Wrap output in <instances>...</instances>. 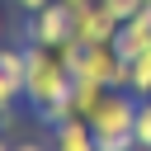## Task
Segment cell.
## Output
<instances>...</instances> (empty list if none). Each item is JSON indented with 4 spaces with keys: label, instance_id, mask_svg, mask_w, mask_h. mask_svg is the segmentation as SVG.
I'll use <instances>...</instances> for the list:
<instances>
[{
    "label": "cell",
    "instance_id": "11",
    "mask_svg": "<svg viewBox=\"0 0 151 151\" xmlns=\"http://www.w3.org/2000/svg\"><path fill=\"white\" fill-rule=\"evenodd\" d=\"M99 5H104V9H109V14L118 19V24H127V19H132V14H137V9L146 5V0H99Z\"/></svg>",
    "mask_w": 151,
    "mask_h": 151
},
{
    "label": "cell",
    "instance_id": "10",
    "mask_svg": "<svg viewBox=\"0 0 151 151\" xmlns=\"http://www.w3.org/2000/svg\"><path fill=\"white\" fill-rule=\"evenodd\" d=\"M132 137H137V146H151V99H142V104H137V123H132Z\"/></svg>",
    "mask_w": 151,
    "mask_h": 151
},
{
    "label": "cell",
    "instance_id": "16",
    "mask_svg": "<svg viewBox=\"0 0 151 151\" xmlns=\"http://www.w3.org/2000/svg\"><path fill=\"white\" fill-rule=\"evenodd\" d=\"M0 151H9V142H5V132H0Z\"/></svg>",
    "mask_w": 151,
    "mask_h": 151
},
{
    "label": "cell",
    "instance_id": "6",
    "mask_svg": "<svg viewBox=\"0 0 151 151\" xmlns=\"http://www.w3.org/2000/svg\"><path fill=\"white\" fill-rule=\"evenodd\" d=\"M0 80H9L24 94V85H28V52L24 47H0Z\"/></svg>",
    "mask_w": 151,
    "mask_h": 151
},
{
    "label": "cell",
    "instance_id": "1",
    "mask_svg": "<svg viewBox=\"0 0 151 151\" xmlns=\"http://www.w3.org/2000/svg\"><path fill=\"white\" fill-rule=\"evenodd\" d=\"M24 52H28V85H24V94H28V104H33V109H42V104H52V99L71 94V71L61 66L57 47L28 42Z\"/></svg>",
    "mask_w": 151,
    "mask_h": 151
},
{
    "label": "cell",
    "instance_id": "5",
    "mask_svg": "<svg viewBox=\"0 0 151 151\" xmlns=\"http://www.w3.org/2000/svg\"><path fill=\"white\" fill-rule=\"evenodd\" d=\"M52 151H99V146H94L90 118H71V123L52 127Z\"/></svg>",
    "mask_w": 151,
    "mask_h": 151
},
{
    "label": "cell",
    "instance_id": "3",
    "mask_svg": "<svg viewBox=\"0 0 151 151\" xmlns=\"http://www.w3.org/2000/svg\"><path fill=\"white\" fill-rule=\"evenodd\" d=\"M24 38H28V42H42V47H61V42H71V9H66L61 0H52L47 9L28 14Z\"/></svg>",
    "mask_w": 151,
    "mask_h": 151
},
{
    "label": "cell",
    "instance_id": "12",
    "mask_svg": "<svg viewBox=\"0 0 151 151\" xmlns=\"http://www.w3.org/2000/svg\"><path fill=\"white\" fill-rule=\"evenodd\" d=\"M14 99H19V90H14L9 80H0V123L14 118Z\"/></svg>",
    "mask_w": 151,
    "mask_h": 151
},
{
    "label": "cell",
    "instance_id": "4",
    "mask_svg": "<svg viewBox=\"0 0 151 151\" xmlns=\"http://www.w3.org/2000/svg\"><path fill=\"white\" fill-rule=\"evenodd\" d=\"M71 38L85 42V47H94V42H113V38H118V19L94 0V5H85L80 14H71Z\"/></svg>",
    "mask_w": 151,
    "mask_h": 151
},
{
    "label": "cell",
    "instance_id": "7",
    "mask_svg": "<svg viewBox=\"0 0 151 151\" xmlns=\"http://www.w3.org/2000/svg\"><path fill=\"white\" fill-rule=\"evenodd\" d=\"M104 90H109V85H99V80H71V99H76V113H80V118H90V113L104 104Z\"/></svg>",
    "mask_w": 151,
    "mask_h": 151
},
{
    "label": "cell",
    "instance_id": "14",
    "mask_svg": "<svg viewBox=\"0 0 151 151\" xmlns=\"http://www.w3.org/2000/svg\"><path fill=\"white\" fill-rule=\"evenodd\" d=\"M9 151H52V146H38V142H19V146H9Z\"/></svg>",
    "mask_w": 151,
    "mask_h": 151
},
{
    "label": "cell",
    "instance_id": "15",
    "mask_svg": "<svg viewBox=\"0 0 151 151\" xmlns=\"http://www.w3.org/2000/svg\"><path fill=\"white\" fill-rule=\"evenodd\" d=\"M61 5H66L71 14H80V9H85V5H94V0H61Z\"/></svg>",
    "mask_w": 151,
    "mask_h": 151
},
{
    "label": "cell",
    "instance_id": "17",
    "mask_svg": "<svg viewBox=\"0 0 151 151\" xmlns=\"http://www.w3.org/2000/svg\"><path fill=\"white\" fill-rule=\"evenodd\" d=\"M0 38H5V9H0Z\"/></svg>",
    "mask_w": 151,
    "mask_h": 151
},
{
    "label": "cell",
    "instance_id": "8",
    "mask_svg": "<svg viewBox=\"0 0 151 151\" xmlns=\"http://www.w3.org/2000/svg\"><path fill=\"white\" fill-rule=\"evenodd\" d=\"M38 118H42L47 127H61V123H71V118H80V113H76V99H71V94H61V99L42 104V109H38Z\"/></svg>",
    "mask_w": 151,
    "mask_h": 151
},
{
    "label": "cell",
    "instance_id": "13",
    "mask_svg": "<svg viewBox=\"0 0 151 151\" xmlns=\"http://www.w3.org/2000/svg\"><path fill=\"white\" fill-rule=\"evenodd\" d=\"M14 5H19V9H24V14H38V9H47V5H52V0H14Z\"/></svg>",
    "mask_w": 151,
    "mask_h": 151
},
{
    "label": "cell",
    "instance_id": "2",
    "mask_svg": "<svg viewBox=\"0 0 151 151\" xmlns=\"http://www.w3.org/2000/svg\"><path fill=\"white\" fill-rule=\"evenodd\" d=\"M137 94L132 90H104V104L90 113V127H94V137H109V132H132V123H137Z\"/></svg>",
    "mask_w": 151,
    "mask_h": 151
},
{
    "label": "cell",
    "instance_id": "9",
    "mask_svg": "<svg viewBox=\"0 0 151 151\" xmlns=\"http://www.w3.org/2000/svg\"><path fill=\"white\" fill-rule=\"evenodd\" d=\"M137 99H151V52H142L132 61V85H127Z\"/></svg>",
    "mask_w": 151,
    "mask_h": 151
}]
</instances>
